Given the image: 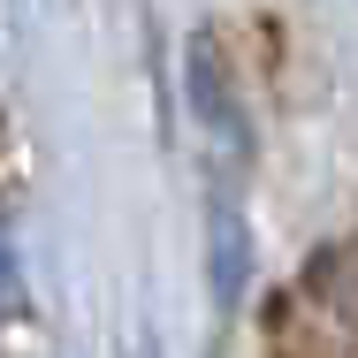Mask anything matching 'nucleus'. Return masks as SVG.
<instances>
[{"label": "nucleus", "instance_id": "f257e3e1", "mask_svg": "<svg viewBox=\"0 0 358 358\" xmlns=\"http://www.w3.org/2000/svg\"><path fill=\"white\" fill-rule=\"evenodd\" d=\"M320 289H328V305L351 320V336H358V244H343V252L320 259Z\"/></svg>", "mask_w": 358, "mask_h": 358}]
</instances>
